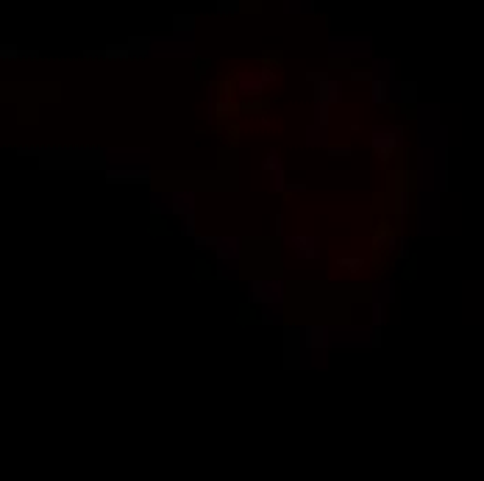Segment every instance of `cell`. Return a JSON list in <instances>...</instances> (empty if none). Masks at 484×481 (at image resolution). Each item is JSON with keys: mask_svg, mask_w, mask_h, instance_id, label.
<instances>
[{"mask_svg": "<svg viewBox=\"0 0 484 481\" xmlns=\"http://www.w3.org/2000/svg\"><path fill=\"white\" fill-rule=\"evenodd\" d=\"M403 128L401 126H393V128H376L373 131V151L382 156V159H390V154L401 145Z\"/></svg>", "mask_w": 484, "mask_h": 481, "instance_id": "obj_1", "label": "cell"}, {"mask_svg": "<svg viewBox=\"0 0 484 481\" xmlns=\"http://www.w3.org/2000/svg\"><path fill=\"white\" fill-rule=\"evenodd\" d=\"M287 245L304 262H312L321 256V240L318 237H287Z\"/></svg>", "mask_w": 484, "mask_h": 481, "instance_id": "obj_2", "label": "cell"}, {"mask_svg": "<svg viewBox=\"0 0 484 481\" xmlns=\"http://www.w3.org/2000/svg\"><path fill=\"white\" fill-rule=\"evenodd\" d=\"M267 81H270V73H245L237 81V92H242V95H259V92H264Z\"/></svg>", "mask_w": 484, "mask_h": 481, "instance_id": "obj_3", "label": "cell"}, {"mask_svg": "<svg viewBox=\"0 0 484 481\" xmlns=\"http://www.w3.org/2000/svg\"><path fill=\"white\" fill-rule=\"evenodd\" d=\"M250 301H256V304L281 301V284H253L250 287Z\"/></svg>", "mask_w": 484, "mask_h": 481, "instance_id": "obj_4", "label": "cell"}, {"mask_svg": "<svg viewBox=\"0 0 484 481\" xmlns=\"http://www.w3.org/2000/svg\"><path fill=\"white\" fill-rule=\"evenodd\" d=\"M264 170L270 172V187H273L276 192H281V189H284V164H281V159H278L276 154H270L267 161H264Z\"/></svg>", "mask_w": 484, "mask_h": 481, "instance_id": "obj_5", "label": "cell"}, {"mask_svg": "<svg viewBox=\"0 0 484 481\" xmlns=\"http://www.w3.org/2000/svg\"><path fill=\"white\" fill-rule=\"evenodd\" d=\"M173 212H178V215H192L195 212V195H175L173 198Z\"/></svg>", "mask_w": 484, "mask_h": 481, "instance_id": "obj_6", "label": "cell"}, {"mask_svg": "<svg viewBox=\"0 0 484 481\" xmlns=\"http://www.w3.org/2000/svg\"><path fill=\"white\" fill-rule=\"evenodd\" d=\"M217 245V253H220V259H234L237 256V240H217L215 242Z\"/></svg>", "mask_w": 484, "mask_h": 481, "instance_id": "obj_7", "label": "cell"}, {"mask_svg": "<svg viewBox=\"0 0 484 481\" xmlns=\"http://www.w3.org/2000/svg\"><path fill=\"white\" fill-rule=\"evenodd\" d=\"M307 345H309V348L325 345V331H323V328H309V331H307Z\"/></svg>", "mask_w": 484, "mask_h": 481, "instance_id": "obj_8", "label": "cell"}, {"mask_svg": "<svg viewBox=\"0 0 484 481\" xmlns=\"http://www.w3.org/2000/svg\"><path fill=\"white\" fill-rule=\"evenodd\" d=\"M337 264H340V270H348V273H354V270H362L365 267V259H337Z\"/></svg>", "mask_w": 484, "mask_h": 481, "instance_id": "obj_9", "label": "cell"}, {"mask_svg": "<svg viewBox=\"0 0 484 481\" xmlns=\"http://www.w3.org/2000/svg\"><path fill=\"white\" fill-rule=\"evenodd\" d=\"M384 97H387V86H384L382 81H376V83H373V100H376V103H384Z\"/></svg>", "mask_w": 484, "mask_h": 481, "instance_id": "obj_10", "label": "cell"}, {"mask_svg": "<svg viewBox=\"0 0 484 481\" xmlns=\"http://www.w3.org/2000/svg\"><path fill=\"white\" fill-rule=\"evenodd\" d=\"M184 234H195V223H192V215H187V220H184Z\"/></svg>", "mask_w": 484, "mask_h": 481, "instance_id": "obj_11", "label": "cell"}, {"mask_svg": "<svg viewBox=\"0 0 484 481\" xmlns=\"http://www.w3.org/2000/svg\"><path fill=\"white\" fill-rule=\"evenodd\" d=\"M373 312H376L373 323H376V325H382V320H384V315H382V304H376V309H373Z\"/></svg>", "mask_w": 484, "mask_h": 481, "instance_id": "obj_12", "label": "cell"}]
</instances>
